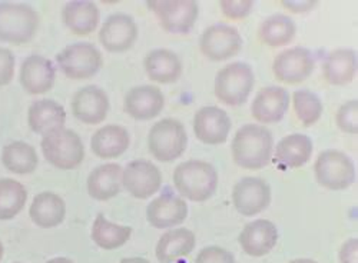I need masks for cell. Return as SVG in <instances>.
<instances>
[{
    "label": "cell",
    "instance_id": "cell-1",
    "mask_svg": "<svg viewBox=\"0 0 358 263\" xmlns=\"http://www.w3.org/2000/svg\"><path fill=\"white\" fill-rule=\"evenodd\" d=\"M273 148L271 130L259 125L243 126L235 133L231 144L234 162L248 170H258L270 163Z\"/></svg>",
    "mask_w": 358,
    "mask_h": 263
},
{
    "label": "cell",
    "instance_id": "cell-2",
    "mask_svg": "<svg viewBox=\"0 0 358 263\" xmlns=\"http://www.w3.org/2000/svg\"><path fill=\"white\" fill-rule=\"evenodd\" d=\"M173 185L184 197L192 202H205L217 190L218 173L211 163L188 160L173 170Z\"/></svg>",
    "mask_w": 358,
    "mask_h": 263
},
{
    "label": "cell",
    "instance_id": "cell-3",
    "mask_svg": "<svg viewBox=\"0 0 358 263\" xmlns=\"http://www.w3.org/2000/svg\"><path fill=\"white\" fill-rule=\"evenodd\" d=\"M39 15L26 3H0V42L10 45H26L38 32Z\"/></svg>",
    "mask_w": 358,
    "mask_h": 263
},
{
    "label": "cell",
    "instance_id": "cell-4",
    "mask_svg": "<svg viewBox=\"0 0 358 263\" xmlns=\"http://www.w3.org/2000/svg\"><path fill=\"white\" fill-rule=\"evenodd\" d=\"M41 146L45 159L62 170L76 169L85 158L82 139L72 129L64 128L43 136Z\"/></svg>",
    "mask_w": 358,
    "mask_h": 263
},
{
    "label": "cell",
    "instance_id": "cell-5",
    "mask_svg": "<svg viewBox=\"0 0 358 263\" xmlns=\"http://www.w3.org/2000/svg\"><path fill=\"white\" fill-rule=\"evenodd\" d=\"M254 83L255 77L251 66L235 62L227 65L217 73L214 92L224 105L241 106L248 100Z\"/></svg>",
    "mask_w": 358,
    "mask_h": 263
},
{
    "label": "cell",
    "instance_id": "cell-6",
    "mask_svg": "<svg viewBox=\"0 0 358 263\" xmlns=\"http://www.w3.org/2000/svg\"><path fill=\"white\" fill-rule=\"evenodd\" d=\"M188 136L184 125L172 118L157 122L148 135V149L157 160L172 162L187 149Z\"/></svg>",
    "mask_w": 358,
    "mask_h": 263
},
{
    "label": "cell",
    "instance_id": "cell-7",
    "mask_svg": "<svg viewBox=\"0 0 358 263\" xmlns=\"http://www.w3.org/2000/svg\"><path fill=\"white\" fill-rule=\"evenodd\" d=\"M56 62L66 77L82 80L95 76L102 65L103 57L92 43H73L56 54Z\"/></svg>",
    "mask_w": 358,
    "mask_h": 263
},
{
    "label": "cell",
    "instance_id": "cell-8",
    "mask_svg": "<svg viewBox=\"0 0 358 263\" xmlns=\"http://www.w3.org/2000/svg\"><path fill=\"white\" fill-rule=\"evenodd\" d=\"M317 182L330 190H344L355 181L352 160L340 151H324L318 155L315 165Z\"/></svg>",
    "mask_w": 358,
    "mask_h": 263
},
{
    "label": "cell",
    "instance_id": "cell-9",
    "mask_svg": "<svg viewBox=\"0 0 358 263\" xmlns=\"http://www.w3.org/2000/svg\"><path fill=\"white\" fill-rule=\"evenodd\" d=\"M146 5L168 33H188L198 19V3L194 0H149Z\"/></svg>",
    "mask_w": 358,
    "mask_h": 263
},
{
    "label": "cell",
    "instance_id": "cell-10",
    "mask_svg": "<svg viewBox=\"0 0 358 263\" xmlns=\"http://www.w3.org/2000/svg\"><path fill=\"white\" fill-rule=\"evenodd\" d=\"M201 52L213 62H224L241 52L243 38L232 26L214 24L206 29L199 40Z\"/></svg>",
    "mask_w": 358,
    "mask_h": 263
},
{
    "label": "cell",
    "instance_id": "cell-11",
    "mask_svg": "<svg viewBox=\"0 0 358 263\" xmlns=\"http://www.w3.org/2000/svg\"><path fill=\"white\" fill-rule=\"evenodd\" d=\"M162 185V173L154 163L132 160L122 170V188L136 199H149Z\"/></svg>",
    "mask_w": 358,
    "mask_h": 263
},
{
    "label": "cell",
    "instance_id": "cell-12",
    "mask_svg": "<svg viewBox=\"0 0 358 263\" xmlns=\"http://www.w3.org/2000/svg\"><path fill=\"white\" fill-rule=\"evenodd\" d=\"M315 66L311 52L306 47H291L277 54L273 73L281 83L298 84L310 77Z\"/></svg>",
    "mask_w": 358,
    "mask_h": 263
},
{
    "label": "cell",
    "instance_id": "cell-13",
    "mask_svg": "<svg viewBox=\"0 0 358 263\" xmlns=\"http://www.w3.org/2000/svg\"><path fill=\"white\" fill-rule=\"evenodd\" d=\"M232 202L241 215H258L271 203V188L264 179L244 178L234 186Z\"/></svg>",
    "mask_w": 358,
    "mask_h": 263
},
{
    "label": "cell",
    "instance_id": "cell-14",
    "mask_svg": "<svg viewBox=\"0 0 358 263\" xmlns=\"http://www.w3.org/2000/svg\"><path fill=\"white\" fill-rule=\"evenodd\" d=\"M138 39V26L132 16L125 13L110 15L99 31L101 45L112 53L129 50Z\"/></svg>",
    "mask_w": 358,
    "mask_h": 263
},
{
    "label": "cell",
    "instance_id": "cell-15",
    "mask_svg": "<svg viewBox=\"0 0 358 263\" xmlns=\"http://www.w3.org/2000/svg\"><path fill=\"white\" fill-rule=\"evenodd\" d=\"M165 98L159 87L151 84L135 86L125 95L124 110L135 121H152L161 114Z\"/></svg>",
    "mask_w": 358,
    "mask_h": 263
},
{
    "label": "cell",
    "instance_id": "cell-16",
    "mask_svg": "<svg viewBox=\"0 0 358 263\" xmlns=\"http://www.w3.org/2000/svg\"><path fill=\"white\" fill-rule=\"evenodd\" d=\"M56 80L53 63L43 56L32 54L26 57L20 66L19 82L29 95L39 96L48 93Z\"/></svg>",
    "mask_w": 358,
    "mask_h": 263
},
{
    "label": "cell",
    "instance_id": "cell-17",
    "mask_svg": "<svg viewBox=\"0 0 358 263\" xmlns=\"http://www.w3.org/2000/svg\"><path fill=\"white\" fill-rule=\"evenodd\" d=\"M231 130V119L225 110L217 106L201 107L194 118V132L205 144H222Z\"/></svg>",
    "mask_w": 358,
    "mask_h": 263
},
{
    "label": "cell",
    "instance_id": "cell-18",
    "mask_svg": "<svg viewBox=\"0 0 358 263\" xmlns=\"http://www.w3.org/2000/svg\"><path fill=\"white\" fill-rule=\"evenodd\" d=\"M109 112V98L98 86H85L72 99V113L85 125H99Z\"/></svg>",
    "mask_w": 358,
    "mask_h": 263
},
{
    "label": "cell",
    "instance_id": "cell-19",
    "mask_svg": "<svg viewBox=\"0 0 358 263\" xmlns=\"http://www.w3.org/2000/svg\"><path fill=\"white\" fill-rule=\"evenodd\" d=\"M289 106V95L280 86H266L261 89L251 106L252 118L264 125L280 122Z\"/></svg>",
    "mask_w": 358,
    "mask_h": 263
},
{
    "label": "cell",
    "instance_id": "cell-20",
    "mask_svg": "<svg viewBox=\"0 0 358 263\" xmlns=\"http://www.w3.org/2000/svg\"><path fill=\"white\" fill-rule=\"evenodd\" d=\"M187 216V202L175 195H162L154 199L146 208V220L157 229H166L181 225Z\"/></svg>",
    "mask_w": 358,
    "mask_h": 263
},
{
    "label": "cell",
    "instance_id": "cell-21",
    "mask_svg": "<svg viewBox=\"0 0 358 263\" xmlns=\"http://www.w3.org/2000/svg\"><path fill=\"white\" fill-rule=\"evenodd\" d=\"M240 241L244 252L252 257H261L270 253L278 241V230L275 225L268 219H258L248 223L243 232Z\"/></svg>",
    "mask_w": 358,
    "mask_h": 263
},
{
    "label": "cell",
    "instance_id": "cell-22",
    "mask_svg": "<svg viewBox=\"0 0 358 263\" xmlns=\"http://www.w3.org/2000/svg\"><path fill=\"white\" fill-rule=\"evenodd\" d=\"M27 122L35 133L46 136L65 128L66 110L61 103L50 99L36 100L29 107Z\"/></svg>",
    "mask_w": 358,
    "mask_h": 263
},
{
    "label": "cell",
    "instance_id": "cell-23",
    "mask_svg": "<svg viewBox=\"0 0 358 263\" xmlns=\"http://www.w3.org/2000/svg\"><path fill=\"white\" fill-rule=\"evenodd\" d=\"M87 193L92 199L106 202L122 190V166L106 163L95 167L87 178Z\"/></svg>",
    "mask_w": 358,
    "mask_h": 263
},
{
    "label": "cell",
    "instance_id": "cell-24",
    "mask_svg": "<svg viewBox=\"0 0 358 263\" xmlns=\"http://www.w3.org/2000/svg\"><path fill=\"white\" fill-rule=\"evenodd\" d=\"M148 77L161 84L176 82L182 75V63L178 54L169 49H154L143 59Z\"/></svg>",
    "mask_w": 358,
    "mask_h": 263
},
{
    "label": "cell",
    "instance_id": "cell-25",
    "mask_svg": "<svg viewBox=\"0 0 358 263\" xmlns=\"http://www.w3.org/2000/svg\"><path fill=\"white\" fill-rule=\"evenodd\" d=\"M65 26L76 36H87L96 31L101 13L94 2L73 0L65 5L62 10Z\"/></svg>",
    "mask_w": 358,
    "mask_h": 263
},
{
    "label": "cell",
    "instance_id": "cell-26",
    "mask_svg": "<svg viewBox=\"0 0 358 263\" xmlns=\"http://www.w3.org/2000/svg\"><path fill=\"white\" fill-rule=\"evenodd\" d=\"M129 133L119 125H108L98 129L91 139L92 153L99 159L122 156L129 148Z\"/></svg>",
    "mask_w": 358,
    "mask_h": 263
},
{
    "label": "cell",
    "instance_id": "cell-27",
    "mask_svg": "<svg viewBox=\"0 0 358 263\" xmlns=\"http://www.w3.org/2000/svg\"><path fill=\"white\" fill-rule=\"evenodd\" d=\"M29 216L39 227H56L65 220L66 203L53 192H42L35 196L31 209H29Z\"/></svg>",
    "mask_w": 358,
    "mask_h": 263
},
{
    "label": "cell",
    "instance_id": "cell-28",
    "mask_svg": "<svg viewBox=\"0 0 358 263\" xmlns=\"http://www.w3.org/2000/svg\"><path fill=\"white\" fill-rule=\"evenodd\" d=\"M322 75L327 83L345 86L357 75V54L352 49H336L325 57Z\"/></svg>",
    "mask_w": 358,
    "mask_h": 263
},
{
    "label": "cell",
    "instance_id": "cell-29",
    "mask_svg": "<svg viewBox=\"0 0 358 263\" xmlns=\"http://www.w3.org/2000/svg\"><path fill=\"white\" fill-rule=\"evenodd\" d=\"M195 235L189 229L181 227L169 230L159 238L157 243V259L161 263H173L175 260L188 256L195 248Z\"/></svg>",
    "mask_w": 358,
    "mask_h": 263
},
{
    "label": "cell",
    "instance_id": "cell-30",
    "mask_svg": "<svg viewBox=\"0 0 358 263\" xmlns=\"http://www.w3.org/2000/svg\"><path fill=\"white\" fill-rule=\"evenodd\" d=\"M313 155V142L308 136L294 133L282 137L275 148V160L289 169L304 166Z\"/></svg>",
    "mask_w": 358,
    "mask_h": 263
},
{
    "label": "cell",
    "instance_id": "cell-31",
    "mask_svg": "<svg viewBox=\"0 0 358 263\" xmlns=\"http://www.w3.org/2000/svg\"><path fill=\"white\" fill-rule=\"evenodd\" d=\"M2 163L15 174H31L36 170L39 158L32 144L22 140L8 143L2 151Z\"/></svg>",
    "mask_w": 358,
    "mask_h": 263
},
{
    "label": "cell",
    "instance_id": "cell-32",
    "mask_svg": "<svg viewBox=\"0 0 358 263\" xmlns=\"http://www.w3.org/2000/svg\"><path fill=\"white\" fill-rule=\"evenodd\" d=\"M296 35L295 23L285 15H273L266 17L258 29L261 43L270 47H281L292 42Z\"/></svg>",
    "mask_w": 358,
    "mask_h": 263
},
{
    "label": "cell",
    "instance_id": "cell-33",
    "mask_svg": "<svg viewBox=\"0 0 358 263\" xmlns=\"http://www.w3.org/2000/svg\"><path fill=\"white\" fill-rule=\"evenodd\" d=\"M92 241L105 250H113L124 246L132 236V227L109 222L99 213L92 226Z\"/></svg>",
    "mask_w": 358,
    "mask_h": 263
},
{
    "label": "cell",
    "instance_id": "cell-34",
    "mask_svg": "<svg viewBox=\"0 0 358 263\" xmlns=\"http://www.w3.org/2000/svg\"><path fill=\"white\" fill-rule=\"evenodd\" d=\"M27 200L26 188L15 179H0V220L16 218Z\"/></svg>",
    "mask_w": 358,
    "mask_h": 263
},
{
    "label": "cell",
    "instance_id": "cell-35",
    "mask_svg": "<svg viewBox=\"0 0 358 263\" xmlns=\"http://www.w3.org/2000/svg\"><path fill=\"white\" fill-rule=\"evenodd\" d=\"M294 112L306 128L315 125L322 114V103L320 98L308 91H296L292 95Z\"/></svg>",
    "mask_w": 358,
    "mask_h": 263
},
{
    "label": "cell",
    "instance_id": "cell-36",
    "mask_svg": "<svg viewBox=\"0 0 358 263\" xmlns=\"http://www.w3.org/2000/svg\"><path fill=\"white\" fill-rule=\"evenodd\" d=\"M338 128L350 135L358 133V100H350L344 103L336 116Z\"/></svg>",
    "mask_w": 358,
    "mask_h": 263
},
{
    "label": "cell",
    "instance_id": "cell-37",
    "mask_svg": "<svg viewBox=\"0 0 358 263\" xmlns=\"http://www.w3.org/2000/svg\"><path fill=\"white\" fill-rule=\"evenodd\" d=\"M222 13L231 20L245 19L254 6L252 0H222L220 2Z\"/></svg>",
    "mask_w": 358,
    "mask_h": 263
},
{
    "label": "cell",
    "instance_id": "cell-38",
    "mask_svg": "<svg viewBox=\"0 0 358 263\" xmlns=\"http://www.w3.org/2000/svg\"><path fill=\"white\" fill-rule=\"evenodd\" d=\"M195 263H236V262L228 250L220 246H208L198 253Z\"/></svg>",
    "mask_w": 358,
    "mask_h": 263
},
{
    "label": "cell",
    "instance_id": "cell-39",
    "mask_svg": "<svg viewBox=\"0 0 358 263\" xmlns=\"http://www.w3.org/2000/svg\"><path fill=\"white\" fill-rule=\"evenodd\" d=\"M15 75V54L8 47H0V87L8 86Z\"/></svg>",
    "mask_w": 358,
    "mask_h": 263
},
{
    "label": "cell",
    "instance_id": "cell-40",
    "mask_svg": "<svg viewBox=\"0 0 358 263\" xmlns=\"http://www.w3.org/2000/svg\"><path fill=\"white\" fill-rule=\"evenodd\" d=\"M358 239L347 241L340 250V263H358Z\"/></svg>",
    "mask_w": 358,
    "mask_h": 263
},
{
    "label": "cell",
    "instance_id": "cell-41",
    "mask_svg": "<svg viewBox=\"0 0 358 263\" xmlns=\"http://www.w3.org/2000/svg\"><path fill=\"white\" fill-rule=\"evenodd\" d=\"M318 2H310V0H300V2H292V0H282L281 5L292 13H303L311 10Z\"/></svg>",
    "mask_w": 358,
    "mask_h": 263
},
{
    "label": "cell",
    "instance_id": "cell-42",
    "mask_svg": "<svg viewBox=\"0 0 358 263\" xmlns=\"http://www.w3.org/2000/svg\"><path fill=\"white\" fill-rule=\"evenodd\" d=\"M121 263H151L143 257H125L121 260Z\"/></svg>",
    "mask_w": 358,
    "mask_h": 263
},
{
    "label": "cell",
    "instance_id": "cell-43",
    "mask_svg": "<svg viewBox=\"0 0 358 263\" xmlns=\"http://www.w3.org/2000/svg\"><path fill=\"white\" fill-rule=\"evenodd\" d=\"M46 263H73V262L71 259H68V257H55V259L48 260Z\"/></svg>",
    "mask_w": 358,
    "mask_h": 263
},
{
    "label": "cell",
    "instance_id": "cell-44",
    "mask_svg": "<svg viewBox=\"0 0 358 263\" xmlns=\"http://www.w3.org/2000/svg\"><path fill=\"white\" fill-rule=\"evenodd\" d=\"M289 263H318L313 259H295V260H291Z\"/></svg>",
    "mask_w": 358,
    "mask_h": 263
},
{
    "label": "cell",
    "instance_id": "cell-45",
    "mask_svg": "<svg viewBox=\"0 0 358 263\" xmlns=\"http://www.w3.org/2000/svg\"><path fill=\"white\" fill-rule=\"evenodd\" d=\"M3 253H5V248H3L2 242H0V260H2V259H3Z\"/></svg>",
    "mask_w": 358,
    "mask_h": 263
},
{
    "label": "cell",
    "instance_id": "cell-46",
    "mask_svg": "<svg viewBox=\"0 0 358 263\" xmlns=\"http://www.w3.org/2000/svg\"><path fill=\"white\" fill-rule=\"evenodd\" d=\"M16 263H19V262H16Z\"/></svg>",
    "mask_w": 358,
    "mask_h": 263
}]
</instances>
